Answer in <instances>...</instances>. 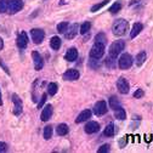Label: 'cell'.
Listing matches in <instances>:
<instances>
[{
  "label": "cell",
  "mask_w": 153,
  "mask_h": 153,
  "mask_svg": "<svg viewBox=\"0 0 153 153\" xmlns=\"http://www.w3.org/2000/svg\"><path fill=\"white\" fill-rule=\"evenodd\" d=\"M129 28V23L128 21L120 18V20H117L114 23H113V27H112V30H113V34L117 35V37H122L126 33V30Z\"/></svg>",
  "instance_id": "cell-1"
},
{
  "label": "cell",
  "mask_w": 153,
  "mask_h": 153,
  "mask_svg": "<svg viewBox=\"0 0 153 153\" xmlns=\"http://www.w3.org/2000/svg\"><path fill=\"white\" fill-rule=\"evenodd\" d=\"M124 47H125V42H124V40H117V42H114L113 44L109 46V56H112V57L116 59L117 56L124 50Z\"/></svg>",
  "instance_id": "cell-2"
},
{
  "label": "cell",
  "mask_w": 153,
  "mask_h": 153,
  "mask_svg": "<svg viewBox=\"0 0 153 153\" xmlns=\"http://www.w3.org/2000/svg\"><path fill=\"white\" fill-rule=\"evenodd\" d=\"M104 55V44L102 43H95L90 50V57L92 59H101Z\"/></svg>",
  "instance_id": "cell-3"
},
{
  "label": "cell",
  "mask_w": 153,
  "mask_h": 153,
  "mask_svg": "<svg viewBox=\"0 0 153 153\" xmlns=\"http://www.w3.org/2000/svg\"><path fill=\"white\" fill-rule=\"evenodd\" d=\"M23 1L22 0H9V6H7V12L13 15L22 10Z\"/></svg>",
  "instance_id": "cell-4"
},
{
  "label": "cell",
  "mask_w": 153,
  "mask_h": 153,
  "mask_svg": "<svg viewBox=\"0 0 153 153\" xmlns=\"http://www.w3.org/2000/svg\"><path fill=\"white\" fill-rule=\"evenodd\" d=\"M133 64V57L129 54H123L119 59V68L120 69H128Z\"/></svg>",
  "instance_id": "cell-5"
},
{
  "label": "cell",
  "mask_w": 153,
  "mask_h": 153,
  "mask_svg": "<svg viewBox=\"0 0 153 153\" xmlns=\"http://www.w3.org/2000/svg\"><path fill=\"white\" fill-rule=\"evenodd\" d=\"M30 37H32V40L35 43V44H40L44 40V37H45V33L43 29H38V28H34L30 30Z\"/></svg>",
  "instance_id": "cell-6"
},
{
  "label": "cell",
  "mask_w": 153,
  "mask_h": 153,
  "mask_svg": "<svg viewBox=\"0 0 153 153\" xmlns=\"http://www.w3.org/2000/svg\"><path fill=\"white\" fill-rule=\"evenodd\" d=\"M107 103L104 101H97L94 106V113L96 116H103L107 113Z\"/></svg>",
  "instance_id": "cell-7"
},
{
  "label": "cell",
  "mask_w": 153,
  "mask_h": 153,
  "mask_svg": "<svg viewBox=\"0 0 153 153\" xmlns=\"http://www.w3.org/2000/svg\"><path fill=\"white\" fill-rule=\"evenodd\" d=\"M32 57H33V60H34V68H35V71L43 69L44 60L42 57V55H40L38 51H33V52H32Z\"/></svg>",
  "instance_id": "cell-8"
},
{
  "label": "cell",
  "mask_w": 153,
  "mask_h": 153,
  "mask_svg": "<svg viewBox=\"0 0 153 153\" xmlns=\"http://www.w3.org/2000/svg\"><path fill=\"white\" fill-rule=\"evenodd\" d=\"M117 87L120 94H128L129 89H130V85H129L128 80L125 78H119L117 82Z\"/></svg>",
  "instance_id": "cell-9"
},
{
  "label": "cell",
  "mask_w": 153,
  "mask_h": 153,
  "mask_svg": "<svg viewBox=\"0 0 153 153\" xmlns=\"http://www.w3.org/2000/svg\"><path fill=\"white\" fill-rule=\"evenodd\" d=\"M78 29H79V26L77 25V23H74V25H72V26H68V28L66 29V32H64V38L71 40V39H73L77 34H78Z\"/></svg>",
  "instance_id": "cell-10"
},
{
  "label": "cell",
  "mask_w": 153,
  "mask_h": 153,
  "mask_svg": "<svg viewBox=\"0 0 153 153\" xmlns=\"http://www.w3.org/2000/svg\"><path fill=\"white\" fill-rule=\"evenodd\" d=\"M17 46L20 49H26L27 45H28V37H27V33L26 32H21L17 37Z\"/></svg>",
  "instance_id": "cell-11"
},
{
  "label": "cell",
  "mask_w": 153,
  "mask_h": 153,
  "mask_svg": "<svg viewBox=\"0 0 153 153\" xmlns=\"http://www.w3.org/2000/svg\"><path fill=\"white\" fill-rule=\"evenodd\" d=\"M12 101L15 103V109H13V114L15 116H20L22 113V101L16 94L12 95Z\"/></svg>",
  "instance_id": "cell-12"
},
{
  "label": "cell",
  "mask_w": 153,
  "mask_h": 153,
  "mask_svg": "<svg viewBox=\"0 0 153 153\" xmlns=\"http://www.w3.org/2000/svg\"><path fill=\"white\" fill-rule=\"evenodd\" d=\"M84 130L86 134H95L100 130V124L97 122H89L85 125Z\"/></svg>",
  "instance_id": "cell-13"
},
{
  "label": "cell",
  "mask_w": 153,
  "mask_h": 153,
  "mask_svg": "<svg viewBox=\"0 0 153 153\" xmlns=\"http://www.w3.org/2000/svg\"><path fill=\"white\" fill-rule=\"evenodd\" d=\"M79 72L77 69H68L63 73V79L64 80H77L79 78Z\"/></svg>",
  "instance_id": "cell-14"
},
{
  "label": "cell",
  "mask_w": 153,
  "mask_h": 153,
  "mask_svg": "<svg viewBox=\"0 0 153 153\" xmlns=\"http://www.w3.org/2000/svg\"><path fill=\"white\" fill-rule=\"evenodd\" d=\"M52 116V106L51 104H46V106L44 107L43 112H42V116H40V118H42L43 122H47Z\"/></svg>",
  "instance_id": "cell-15"
},
{
  "label": "cell",
  "mask_w": 153,
  "mask_h": 153,
  "mask_svg": "<svg viewBox=\"0 0 153 153\" xmlns=\"http://www.w3.org/2000/svg\"><path fill=\"white\" fill-rule=\"evenodd\" d=\"M77 57H78V50L75 49V47H71V49L66 52V55H64V59H66L68 62L75 61Z\"/></svg>",
  "instance_id": "cell-16"
},
{
  "label": "cell",
  "mask_w": 153,
  "mask_h": 153,
  "mask_svg": "<svg viewBox=\"0 0 153 153\" xmlns=\"http://www.w3.org/2000/svg\"><path fill=\"white\" fill-rule=\"evenodd\" d=\"M90 118H91V111H89V109H85V111H83L82 113H80V114L78 116V118L75 119V123H77V124H79V123L86 122V120H89Z\"/></svg>",
  "instance_id": "cell-17"
},
{
  "label": "cell",
  "mask_w": 153,
  "mask_h": 153,
  "mask_svg": "<svg viewBox=\"0 0 153 153\" xmlns=\"http://www.w3.org/2000/svg\"><path fill=\"white\" fill-rule=\"evenodd\" d=\"M143 29V26H142V23H135V25L133 26V29L130 32V38H136L140 33H141V30Z\"/></svg>",
  "instance_id": "cell-18"
},
{
  "label": "cell",
  "mask_w": 153,
  "mask_h": 153,
  "mask_svg": "<svg viewBox=\"0 0 153 153\" xmlns=\"http://www.w3.org/2000/svg\"><path fill=\"white\" fill-rule=\"evenodd\" d=\"M146 59H147V55H146V52L145 51H141V52H139L137 54V56H136V60H135V62H136V66L137 67H141L142 64L146 62Z\"/></svg>",
  "instance_id": "cell-19"
},
{
  "label": "cell",
  "mask_w": 153,
  "mask_h": 153,
  "mask_svg": "<svg viewBox=\"0 0 153 153\" xmlns=\"http://www.w3.org/2000/svg\"><path fill=\"white\" fill-rule=\"evenodd\" d=\"M50 46L52 50H59L61 47V39L59 37H52L50 40Z\"/></svg>",
  "instance_id": "cell-20"
},
{
  "label": "cell",
  "mask_w": 153,
  "mask_h": 153,
  "mask_svg": "<svg viewBox=\"0 0 153 153\" xmlns=\"http://www.w3.org/2000/svg\"><path fill=\"white\" fill-rule=\"evenodd\" d=\"M114 124L113 123H109L106 129H104V131H103V135L104 136H107V137H112V136H114Z\"/></svg>",
  "instance_id": "cell-21"
},
{
  "label": "cell",
  "mask_w": 153,
  "mask_h": 153,
  "mask_svg": "<svg viewBox=\"0 0 153 153\" xmlns=\"http://www.w3.org/2000/svg\"><path fill=\"white\" fill-rule=\"evenodd\" d=\"M56 133H57V135H60V136L67 135L68 134V126H67V124H64V123L59 124L57 129H56Z\"/></svg>",
  "instance_id": "cell-22"
},
{
  "label": "cell",
  "mask_w": 153,
  "mask_h": 153,
  "mask_svg": "<svg viewBox=\"0 0 153 153\" xmlns=\"http://www.w3.org/2000/svg\"><path fill=\"white\" fill-rule=\"evenodd\" d=\"M108 103H109V107L112 108V109H117V108H119V107H122L120 106V103H119V100L116 97V96H112V97L108 100Z\"/></svg>",
  "instance_id": "cell-23"
},
{
  "label": "cell",
  "mask_w": 153,
  "mask_h": 153,
  "mask_svg": "<svg viewBox=\"0 0 153 153\" xmlns=\"http://www.w3.org/2000/svg\"><path fill=\"white\" fill-rule=\"evenodd\" d=\"M114 117H116L117 119H119V120H124V119L126 118V113H125L124 108H122V107L117 108V109L114 111Z\"/></svg>",
  "instance_id": "cell-24"
},
{
  "label": "cell",
  "mask_w": 153,
  "mask_h": 153,
  "mask_svg": "<svg viewBox=\"0 0 153 153\" xmlns=\"http://www.w3.org/2000/svg\"><path fill=\"white\" fill-rule=\"evenodd\" d=\"M57 90H59V86L56 83H50L49 85H47V92H49V95H51V96L56 95Z\"/></svg>",
  "instance_id": "cell-25"
},
{
  "label": "cell",
  "mask_w": 153,
  "mask_h": 153,
  "mask_svg": "<svg viewBox=\"0 0 153 153\" xmlns=\"http://www.w3.org/2000/svg\"><path fill=\"white\" fill-rule=\"evenodd\" d=\"M111 1V0H103V1H101V3H99V4H96V5H94L92 7H91V12H96V11H99L100 9H102V7L104 6V5H107L108 3Z\"/></svg>",
  "instance_id": "cell-26"
},
{
  "label": "cell",
  "mask_w": 153,
  "mask_h": 153,
  "mask_svg": "<svg viewBox=\"0 0 153 153\" xmlns=\"http://www.w3.org/2000/svg\"><path fill=\"white\" fill-rule=\"evenodd\" d=\"M90 28H91V23L90 22H84L82 26H80V28H79V32L82 34H86L87 32L90 30Z\"/></svg>",
  "instance_id": "cell-27"
},
{
  "label": "cell",
  "mask_w": 153,
  "mask_h": 153,
  "mask_svg": "<svg viewBox=\"0 0 153 153\" xmlns=\"http://www.w3.org/2000/svg\"><path fill=\"white\" fill-rule=\"evenodd\" d=\"M51 136H52V126L47 125L44 129V139L45 140H49V139H51Z\"/></svg>",
  "instance_id": "cell-28"
},
{
  "label": "cell",
  "mask_w": 153,
  "mask_h": 153,
  "mask_svg": "<svg viewBox=\"0 0 153 153\" xmlns=\"http://www.w3.org/2000/svg\"><path fill=\"white\" fill-rule=\"evenodd\" d=\"M120 9H122V4H120V3H114V4L108 9V11H109L111 13H117V12L120 11Z\"/></svg>",
  "instance_id": "cell-29"
},
{
  "label": "cell",
  "mask_w": 153,
  "mask_h": 153,
  "mask_svg": "<svg viewBox=\"0 0 153 153\" xmlns=\"http://www.w3.org/2000/svg\"><path fill=\"white\" fill-rule=\"evenodd\" d=\"M7 6H9V0H0V13L6 12Z\"/></svg>",
  "instance_id": "cell-30"
},
{
  "label": "cell",
  "mask_w": 153,
  "mask_h": 153,
  "mask_svg": "<svg viewBox=\"0 0 153 153\" xmlns=\"http://www.w3.org/2000/svg\"><path fill=\"white\" fill-rule=\"evenodd\" d=\"M67 28H68V22H61V23L57 25V32L59 33H64Z\"/></svg>",
  "instance_id": "cell-31"
},
{
  "label": "cell",
  "mask_w": 153,
  "mask_h": 153,
  "mask_svg": "<svg viewBox=\"0 0 153 153\" xmlns=\"http://www.w3.org/2000/svg\"><path fill=\"white\" fill-rule=\"evenodd\" d=\"M89 66L91 67V68H99L100 67V61H99V59H92L91 57V60L89 61Z\"/></svg>",
  "instance_id": "cell-32"
},
{
  "label": "cell",
  "mask_w": 153,
  "mask_h": 153,
  "mask_svg": "<svg viewBox=\"0 0 153 153\" xmlns=\"http://www.w3.org/2000/svg\"><path fill=\"white\" fill-rule=\"evenodd\" d=\"M106 64H107V67H109V68H114L116 67V60H114V57L109 56V57L106 60Z\"/></svg>",
  "instance_id": "cell-33"
},
{
  "label": "cell",
  "mask_w": 153,
  "mask_h": 153,
  "mask_svg": "<svg viewBox=\"0 0 153 153\" xmlns=\"http://www.w3.org/2000/svg\"><path fill=\"white\" fill-rule=\"evenodd\" d=\"M106 40H107V38H106V35H104L103 33H100V34L96 35V43L104 44V43H106Z\"/></svg>",
  "instance_id": "cell-34"
},
{
  "label": "cell",
  "mask_w": 153,
  "mask_h": 153,
  "mask_svg": "<svg viewBox=\"0 0 153 153\" xmlns=\"http://www.w3.org/2000/svg\"><path fill=\"white\" fill-rule=\"evenodd\" d=\"M143 95H145L143 90L142 89H137V90L134 92V97L135 99H141V97H143Z\"/></svg>",
  "instance_id": "cell-35"
},
{
  "label": "cell",
  "mask_w": 153,
  "mask_h": 153,
  "mask_svg": "<svg viewBox=\"0 0 153 153\" xmlns=\"http://www.w3.org/2000/svg\"><path fill=\"white\" fill-rule=\"evenodd\" d=\"M126 143H128V137L126 136H124V137H122L119 140V146H120V148H124L125 146H126Z\"/></svg>",
  "instance_id": "cell-36"
},
{
  "label": "cell",
  "mask_w": 153,
  "mask_h": 153,
  "mask_svg": "<svg viewBox=\"0 0 153 153\" xmlns=\"http://www.w3.org/2000/svg\"><path fill=\"white\" fill-rule=\"evenodd\" d=\"M109 152V145H103L99 148V153H107Z\"/></svg>",
  "instance_id": "cell-37"
},
{
  "label": "cell",
  "mask_w": 153,
  "mask_h": 153,
  "mask_svg": "<svg viewBox=\"0 0 153 153\" xmlns=\"http://www.w3.org/2000/svg\"><path fill=\"white\" fill-rule=\"evenodd\" d=\"M46 96H47V94H43L42 99H40V102L38 103V108H42V107L44 106V103H45V101H46Z\"/></svg>",
  "instance_id": "cell-38"
},
{
  "label": "cell",
  "mask_w": 153,
  "mask_h": 153,
  "mask_svg": "<svg viewBox=\"0 0 153 153\" xmlns=\"http://www.w3.org/2000/svg\"><path fill=\"white\" fill-rule=\"evenodd\" d=\"M7 151V145L5 142H0V153Z\"/></svg>",
  "instance_id": "cell-39"
},
{
  "label": "cell",
  "mask_w": 153,
  "mask_h": 153,
  "mask_svg": "<svg viewBox=\"0 0 153 153\" xmlns=\"http://www.w3.org/2000/svg\"><path fill=\"white\" fill-rule=\"evenodd\" d=\"M0 66H1V67L4 68V71L6 72L7 74H10V71H9V68H7V67L5 66V63H4V61H3V60H0Z\"/></svg>",
  "instance_id": "cell-40"
},
{
  "label": "cell",
  "mask_w": 153,
  "mask_h": 153,
  "mask_svg": "<svg viewBox=\"0 0 153 153\" xmlns=\"http://www.w3.org/2000/svg\"><path fill=\"white\" fill-rule=\"evenodd\" d=\"M3 49H4V40H3V38H0V51Z\"/></svg>",
  "instance_id": "cell-41"
},
{
  "label": "cell",
  "mask_w": 153,
  "mask_h": 153,
  "mask_svg": "<svg viewBox=\"0 0 153 153\" xmlns=\"http://www.w3.org/2000/svg\"><path fill=\"white\" fill-rule=\"evenodd\" d=\"M3 104V100H1V91H0V106Z\"/></svg>",
  "instance_id": "cell-42"
}]
</instances>
